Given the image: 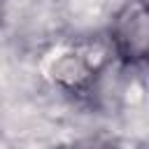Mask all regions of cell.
<instances>
[{"instance_id":"1","label":"cell","mask_w":149,"mask_h":149,"mask_svg":"<svg viewBox=\"0 0 149 149\" xmlns=\"http://www.w3.org/2000/svg\"><path fill=\"white\" fill-rule=\"evenodd\" d=\"M112 51L126 65H140L149 51V7L147 0L123 2L109 23Z\"/></svg>"},{"instance_id":"2","label":"cell","mask_w":149,"mask_h":149,"mask_svg":"<svg viewBox=\"0 0 149 149\" xmlns=\"http://www.w3.org/2000/svg\"><path fill=\"white\" fill-rule=\"evenodd\" d=\"M105 54H107L105 49L95 51V49H91V47H86L84 51L68 54V56H63V58L56 63V68H54V79H56L61 86L70 88V91H79V88H84V86L91 81V77L100 70V65H102V61H105Z\"/></svg>"},{"instance_id":"3","label":"cell","mask_w":149,"mask_h":149,"mask_svg":"<svg viewBox=\"0 0 149 149\" xmlns=\"http://www.w3.org/2000/svg\"><path fill=\"white\" fill-rule=\"evenodd\" d=\"M2 14H5V0H0V19H2Z\"/></svg>"}]
</instances>
